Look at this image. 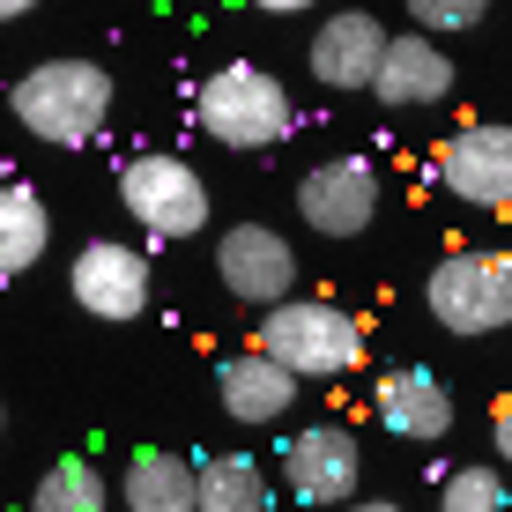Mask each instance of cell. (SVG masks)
Wrapping results in <instances>:
<instances>
[{
    "mask_svg": "<svg viewBox=\"0 0 512 512\" xmlns=\"http://www.w3.org/2000/svg\"><path fill=\"white\" fill-rule=\"evenodd\" d=\"M423 305L446 334L461 342H483V334L512 327V253L505 245H468V253H446L423 282Z\"/></svg>",
    "mask_w": 512,
    "mask_h": 512,
    "instance_id": "cell-4",
    "label": "cell"
},
{
    "mask_svg": "<svg viewBox=\"0 0 512 512\" xmlns=\"http://www.w3.org/2000/svg\"><path fill=\"white\" fill-rule=\"evenodd\" d=\"M297 386H305V379H290L275 357H260V349L216 364V401H223V416H231V423H275V416H290L297 409Z\"/></svg>",
    "mask_w": 512,
    "mask_h": 512,
    "instance_id": "cell-14",
    "label": "cell"
},
{
    "mask_svg": "<svg viewBox=\"0 0 512 512\" xmlns=\"http://www.w3.org/2000/svg\"><path fill=\"white\" fill-rule=\"evenodd\" d=\"M512 498H505V475L498 468H453L446 483H438V512H505Z\"/></svg>",
    "mask_w": 512,
    "mask_h": 512,
    "instance_id": "cell-19",
    "label": "cell"
},
{
    "mask_svg": "<svg viewBox=\"0 0 512 512\" xmlns=\"http://www.w3.org/2000/svg\"><path fill=\"white\" fill-rule=\"evenodd\" d=\"M8 112L23 119V134L45 141V149H82V141H97L104 119H112V75H104L97 60H38V67L15 75Z\"/></svg>",
    "mask_w": 512,
    "mask_h": 512,
    "instance_id": "cell-1",
    "label": "cell"
},
{
    "mask_svg": "<svg viewBox=\"0 0 512 512\" xmlns=\"http://www.w3.org/2000/svg\"><path fill=\"white\" fill-rule=\"evenodd\" d=\"M349 512H409V505H394V498H357Z\"/></svg>",
    "mask_w": 512,
    "mask_h": 512,
    "instance_id": "cell-22",
    "label": "cell"
},
{
    "mask_svg": "<svg viewBox=\"0 0 512 512\" xmlns=\"http://www.w3.org/2000/svg\"><path fill=\"white\" fill-rule=\"evenodd\" d=\"M127 512H201V468H186V453H171V446H134Z\"/></svg>",
    "mask_w": 512,
    "mask_h": 512,
    "instance_id": "cell-15",
    "label": "cell"
},
{
    "mask_svg": "<svg viewBox=\"0 0 512 512\" xmlns=\"http://www.w3.org/2000/svg\"><path fill=\"white\" fill-rule=\"evenodd\" d=\"M379 104H394V112H416V104H446L453 97V52L416 38V30H401L394 45H386V67L372 82Z\"/></svg>",
    "mask_w": 512,
    "mask_h": 512,
    "instance_id": "cell-13",
    "label": "cell"
},
{
    "mask_svg": "<svg viewBox=\"0 0 512 512\" xmlns=\"http://www.w3.org/2000/svg\"><path fill=\"white\" fill-rule=\"evenodd\" d=\"M0 431H8V409H0Z\"/></svg>",
    "mask_w": 512,
    "mask_h": 512,
    "instance_id": "cell-24",
    "label": "cell"
},
{
    "mask_svg": "<svg viewBox=\"0 0 512 512\" xmlns=\"http://www.w3.org/2000/svg\"><path fill=\"white\" fill-rule=\"evenodd\" d=\"M431 179L446 186L453 201L483 208V216H512V127H498V119L453 127L431 149Z\"/></svg>",
    "mask_w": 512,
    "mask_h": 512,
    "instance_id": "cell-6",
    "label": "cell"
},
{
    "mask_svg": "<svg viewBox=\"0 0 512 512\" xmlns=\"http://www.w3.org/2000/svg\"><path fill=\"white\" fill-rule=\"evenodd\" d=\"M282 483H290L297 505H334L349 512L364 490V453L357 438L342 431V423H312V431H297L290 446H282Z\"/></svg>",
    "mask_w": 512,
    "mask_h": 512,
    "instance_id": "cell-10",
    "label": "cell"
},
{
    "mask_svg": "<svg viewBox=\"0 0 512 512\" xmlns=\"http://www.w3.org/2000/svg\"><path fill=\"white\" fill-rule=\"evenodd\" d=\"M67 290L90 320H141L156 297V275H149V253L127 238H90L67 268Z\"/></svg>",
    "mask_w": 512,
    "mask_h": 512,
    "instance_id": "cell-9",
    "label": "cell"
},
{
    "mask_svg": "<svg viewBox=\"0 0 512 512\" xmlns=\"http://www.w3.org/2000/svg\"><path fill=\"white\" fill-rule=\"evenodd\" d=\"M372 416H379L394 438L438 446V438L453 431V394H446V379H438V372H423V364H401V372H379V386H372Z\"/></svg>",
    "mask_w": 512,
    "mask_h": 512,
    "instance_id": "cell-12",
    "label": "cell"
},
{
    "mask_svg": "<svg viewBox=\"0 0 512 512\" xmlns=\"http://www.w3.org/2000/svg\"><path fill=\"white\" fill-rule=\"evenodd\" d=\"M45 245H52V208H45V193L23 186V179H8V186H0V290L38 268Z\"/></svg>",
    "mask_w": 512,
    "mask_h": 512,
    "instance_id": "cell-16",
    "label": "cell"
},
{
    "mask_svg": "<svg viewBox=\"0 0 512 512\" xmlns=\"http://www.w3.org/2000/svg\"><path fill=\"white\" fill-rule=\"evenodd\" d=\"M386 45H394V30H386L372 8H342V15H327V23L312 30L305 67H312L320 90H342L349 97V90H372V82H379Z\"/></svg>",
    "mask_w": 512,
    "mask_h": 512,
    "instance_id": "cell-11",
    "label": "cell"
},
{
    "mask_svg": "<svg viewBox=\"0 0 512 512\" xmlns=\"http://www.w3.org/2000/svg\"><path fill=\"white\" fill-rule=\"evenodd\" d=\"M30 512H112V490L90 461H52L30 490Z\"/></svg>",
    "mask_w": 512,
    "mask_h": 512,
    "instance_id": "cell-18",
    "label": "cell"
},
{
    "mask_svg": "<svg viewBox=\"0 0 512 512\" xmlns=\"http://www.w3.org/2000/svg\"><path fill=\"white\" fill-rule=\"evenodd\" d=\"M490 438H498V461L512 468V394L498 401V409H490Z\"/></svg>",
    "mask_w": 512,
    "mask_h": 512,
    "instance_id": "cell-21",
    "label": "cell"
},
{
    "mask_svg": "<svg viewBox=\"0 0 512 512\" xmlns=\"http://www.w3.org/2000/svg\"><path fill=\"white\" fill-rule=\"evenodd\" d=\"M297 216L312 238H364L379 216V164L372 156H327L297 179Z\"/></svg>",
    "mask_w": 512,
    "mask_h": 512,
    "instance_id": "cell-7",
    "label": "cell"
},
{
    "mask_svg": "<svg viewBox=\"0 0 512 512\" xmlns=\"http://www.w3.org/2000/svg\"><path fill=\"white\" fill-rule=\"evenodd\" d=\"M30 15V0H0V23H23Z\"/></svg>",
    "mask_w": 512,
    "mask_h": 512,
    "instance_id": "cell-23",
    "label": "cell"
},
{
    "mask_svg": "<svg viewBox=\"0 0 512 512\" xmlns=\"http://www.w3.org/2000/svg\"><path fill=\"white\" fill-rule=\"evenodd\" d=\"M119 201L149 238H201L208 231V179L171 149H141L119 164Z\"/></svg>",
    "mask_w": 512,
    "mask_h": 512,
    "instance_id": "cell-5",
    "label": "cell"
},
{
    "mask_svg": "<svg viewBox=\"0 0 512 512\" xmlns=\"http://www.w3.org/2000/svg\"><path fill=\"white\" fill-rule=\"evenodd\" d=\"M193 119H201L208 141H223V149H238V156L275 149V141L297 134V104H290V90H282L268 67H253V60L216 67V75L193 90Z\"/></svg>",
    "mask_w": 512,
    "mask_h": 512,
    "instance_id": "cell-3",
    "label": "cell"
},
{
    "mask_svg": "<svg viewBox=\"0 0 512 512\" xmlns=\"http://www.w3.org/2000/svg\"><path fill=\"white\" fill-rule=\"evenodd\" d=\"M216 282H223V297L260 305V312L290 305V297H297V253H290V238L268 231V223H231V231L216 238Z\"/></svg>",
    "mask_w": 512,
    "mask_h": 512,
    "instance_id": "cell-8",
    "label": "cell"
},
{
    "mask_svg": "<svg viewBox=\"0 0 512 512\" xmlns=\"http://www.w3.org/2000/svg\"><path fill=\"white\" fill-rule=\"evenodd\" d=\"M483 0H409V30L416 38H461V30H483Z\"/></svg>",
    "mask_w": 512,
    "mask_h": 512,
    "instance_id": "cell-20",
    "label": "cell"
},
{
    "mask_svg": "<svg viewBox=\"0 0 512 512\" xmlns=\"http://www.w3.org/2000/svg\"><path fill=\"white\" fill-rule=\"evenodd\" d=\"M253 349L275 357L290 379H349L364 364V320L334 297H290V305L260 312Z\"/></svg>",
    "mask_w": 512,
    "mask_h": 512,
    "instance_id": "cell-2",
    "label": "cell"
},
{
    "mask_svg": "<svg viewBox=\"0 0 512 512\" xmlns=\"http://www.w3.org/2000/svg\"><path fill=\"white\" fill-rule=\"evenodd\" d=\"M268 468L253 453H208L201 461V512H268Z\"/></svg>",
    "mask_w": 512,
    "mask_h": 512,
    "instance_id": "cell-17",
    "label": "cell"
}]
</instances>
